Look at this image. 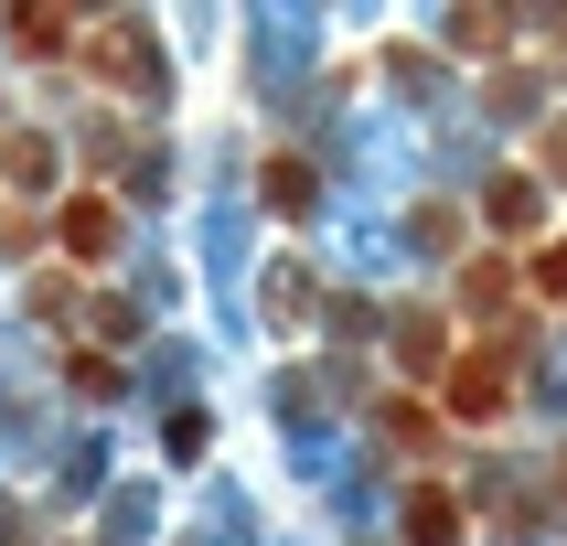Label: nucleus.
Segmentation results:
<instances>
[{
    "instance_id": "1",
    "label": "nucleus",
    "mask_w": 567,
    "mask_h": 546,
    "mask_svg": "<svg viewBox=\"0 0 567 546\" xmlns=\"http://www.w3.org/2000/svg\"><path fill=\"white\" fill-rule=\"evenodd\" d=\"M64 247L107 257V247H118V204H107V193H75V204H64Z\"/></svg>"
},
{
    "instance_id": "2",
    "label": "nucleus",
    "mask_w": 567,
    "mask_h": 546,
    "mask_svg": "<svg viewBox=\"0 0 567 546\" xmlns=\"http://www.w3.org/2000/svg\"><path fill=\"white\" fill-rule=\"evenodd\" d=\"M504 396H514V385H504V364H493V353H472V364L450 375V408H461V418H504Z\"/></svg>"
},
{
    "instance_id": "3",
    "label": "nucleus",
    "mask_w": 567,
    "mask_h": 546,
    "mask_svg": "<svg viewBox=\"0 0 567 546\" xmlns=\"http://www.w3.org/2000/svg\"><path fill=\"white\" fill-rule=\"evenodd\" d=\"M408 536H417V546H450V536H461V514H450V493H417V504H408Z\"/></svg>"
},
{
    "instance_id": "4",
    "label": "nucleus",
    "mask_w": 567,
    "mask_h": 546,
    "mask_svg": "<svg viewBox=\"0 0 567 546\" xmlns=\"http://www.w3.org/2000/svg\"><path fill=\"white\" fill-rule=\"evenodd\" d=\"M11 32H22V54H64V32H75V22H64V11H22Z\"/></svg>"
},
{
    "instance_id": "5",
    "label": "nucleus",
    "mask_w": 567,
    "mask_h": 546,
    "mask_svg": "<svg viewBox=\"0 0 567 546\" xmlns=\"http://www.w3.org/2000/svg\"><path fill=\"white\" fill-rule=\"evenodd\" d=\"M493 225H536V183H504V193H493Z\"/></svg>"
},
{
    "instance_id": "6",
    "label": "nucleus",
    "mask_w": 567,
    "mask_h": 546,
    "mask_svg": "<svg viewBox=\"0 0 567 546\" xmlns=\"http://www.w3.org/2000/svg\"><path fill=\"white\" fill-rule=\"evenodd\" d=\"M536 279H546V289H557V300H567V247H557V257H546V268H536Z\"/></svg>"
}]
</instances>
